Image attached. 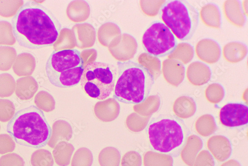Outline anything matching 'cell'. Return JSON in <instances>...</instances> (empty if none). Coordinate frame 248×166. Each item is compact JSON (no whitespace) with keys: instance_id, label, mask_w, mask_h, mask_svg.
Masks as SVG:
<instances>
[{"instance_id":"1","label":"cell","mask_w":248,"mask_h":166,"mask_svg":"<svg viewBox=\"0 0 248 166\" xmlns=\"http://www.w3.org/2000/svg\"><path fill=\"white\" fill-rule=\"evenodd\" d=\"M11 24L18 44L31 50L53 46L62 29L52 12L34 1H28L19 8Z\"/></svg>"},{"instance_id":"2","label":"cell","mask_w":248,"mask_h":166,"mask_svg":"<svg viewBox=\"0 0 248 166\" xmlns=\"http://www.w3.org/2000/svg\"><path fill=\"white\" fill-rule=\"evenodd\" d=\"M117 68L113 98L127 104L139 105L145 101L155 84L149 70L132 60L118 61Z\"/></svg>"},{"instance_id":"3","label":"cell","mask_w":248,"mask_h":166,"mask_svg":"<svg viewBox=\"0 0 248 166\" xmlns=\"http://www.w3.org/2000/svg\"><path fill=\"white\" fill-rule=\"evenodd\" d=\"M7 132L17 144L38 149L48 144L52 130L44 112L31 106L15 114L8 122Z\"/></svg>"},{"instance_id":"4","label":"cell","mask_w":248,"mask_h":166,"mask_svg":"<svg viewBox=\"0 0 248 166\" xmlns=\"http://www.w3.org/2000/svg\"><path fill=\"white\" fill-rule=\"evenodd\" d=\"M85 69L84 61L76 49L54 50L48 58L46 72L51 84L58 88L75 87Z\"/></svg>"},{"instance_id":"5","label":"cell","mask_w":248,"mask_h":166,"mask_svg":"<svg viewBox=\"0 0 248 166\" xmlns=\"http://www.w3.org/2000/svg\"><path fill=\"white\" fill-rule=\"evenodd\" d=\"M160 16L163 23L181 41L190 39L199 23L200 14L197 8L182 0L165 2L161 8Z\"/></svg>"},{"instance_id":"6","label":"cell","mask_w":248,"mask_h":166,"mask_svg":"<svg viewBox=\"0 0 248 166\" xmlns=\"http://www.w3.org/2000/svg\"><path fill=\"white\" fill-rule=\"evenodd\" d=\"M148 124L150 143L156 151L170 153L181 147L187 141L188 130L175 117H158Z\"/></svg>"},{"instance_id":"7","label":"cell","mask_w":248,"mask_h":166,"mask_svg":"<svg viewBox=\"0 0 248 166\" xmlns=\"http://www.w3.org/2000/svg\"><path fill=\"white\" fill-rule=\"evenodd\" d=\"M117 75L116 69L111 65L105 62H91L85 66L80 85L90 97L104 100L114 92Z\"/></svg>"},{"instance_id":"8","label":"cell","mask_w":248,"mask_h":166,"mask_svg":"<svg viewBox=\"0 0 248 166\" xmlns=\"http://www.w3.org/2000/svg\"><path fill=\"white\" fill-rule=\"evenodd\" d=\"M143 47L148 54L163 57L169 56L178 45L177 38L163 22H153L142 38Z\"/></svg>"},{"instance_id":"9","label":"cell","mask_w":248,"mask_h":166,"mask_svg":"<svg viewBox=\"0 0 248 166\" xmlns=\"http://www.w3.org/2000/svg\"><path fill=\"white\" fill-rule=\"evenodd\" d=\"M219 120L222 125L229 128L246 125L248 122V107L241 103H229L219 112Z\"/></svg>"},{"instance_id":"10","label":"cell","mask_w":248,"mask_h":166,"mask_svg":"<svg viewBox=\"0 0 248 166\" xmlns=\"http://www.w3.org/2000/svg\"><path fill=\"white\" fill-rule=\"evenodd\" d=\"M198 57L206 64H214L220 59L221 50L215 40L205 38L199 41L195 48Z\"/></svg>"},{"instance_id":"11","label":"cell","mask_w":248,"mask_h":166,"mask_svg":"<svg viewBox=\"0 0 248 166\" xmlns=\"http://www.w3.org/2000/svg\"><path fill=\"white\" fill-rule=\"evenodd\" d=\"M161 70L165 80L173 86L178 87L184 79L185 67L177 60L169 58L165 60Z\"/></svg>"},{"instance_id":"12","label":"cell","mask_w":248,"mask_h":166,"mask_svg":"<svg viewBox=\"0 0 248 166\" xmlns=\"http://www.w3.org/2000/svg\"><path fill=\"white\" fill-rule=\"evenodd\" d=\"M207 147L214 157L219 162L228 159L232 153V147L230 140L222 135H215L210 137Z\"/></svg>"},{"instance_id":"13","label":"cell","mask_w":248,"mask_h":166,"mask_svg":"<svg viewBox=\"0 0 248 166\" xmlns=\"http://www.w3.org/2000/svg\"><path fill=\"white\" fill-rule=\"evenodd\" d=\"M186 75L192 84L201 86L206 84L210 81L212 71L208 66L202 62L196 61L188 66Z\"/></svg>"},{"instance_id":"14","label":"cell","mask_w":248,"mask_h":166,"mask_svg":"<svg viewBox=\"0 0 248 166\" xmlns=\"http://www.w3.org/2000/svg\"><path fill=\"white\" fill-rule=\"evenodd\" d=\"M203 145L202 140L198 136L191 135L188 136L181 152V157L183 161L189 166H193L195 159Z\"/></svg>"},{"instance_id":"15","label":"cell","mask_w":248,"mask_h":166,"mask_svg":"<svg viewBox=\"0 0 248 166\" xmlns=\"http://www.w3.org/2000/svg\"><path fill=\"white\" fill-rule=\"evenodd\" d=\"M225 16L227 20L237 27H242L246 22L245 13L240 1H226L223 5Z\"/></svg>"},{"instance_id":"16","label":"cell","mask_w":248,"mask_h":166,"mask_svg":"<svg viewBox=\"0 0 248 166\" xmlns=\"http://www.w3.org/2000/svg\"><path fill=\"white\" fill-rule=\"evenodd\" d=\"M36 66L34 57L30 53L18 55L13 66L14 73L19 77L30 76L33 73Z\"/></svg>"},{"instance_id":"17","label":"cell","mask_w":248,"mask_h":166,"mask_svg":"<svg viewBox=\"0 0 248 166\" xmlns=\"http://www.w3.org/2000/svg\"><path fill=\"white\" fill-rule=\"evenodd\" d=\"M173 111L178 118H189L193 116L197 111L196 101L193 98L189 96L180 97L174 102Z\"/></svg>"},{"instance_id":"18","label":"cell","mask_w":248,"mask_h":166,"mask_svg":"<svg viewBox=\"0 0 248 166\" xmlns=\"http://www.w3.org/2000/svg\"><path fill=\"white\" fill-rule=\"evenodd\" d=\"M38 90V84L32 76H26L18 79L16 82V95L22 100L31 99Z\"/></svg>"},{"instance_id":"19","label":"cell","mask_w":248,"mask_h":166,"mask_svg":"<svg viewBox=\"0 0 248 166\" xmlns=\"http://www.w3.org/2000/svg\"><path fill=\"white\" fill-rule=\"evenodd\" d=\"M200 17L203 24L210 28L219 29L221 26V15L219 7L214 3L204 5L200 11Z\"/></svg>"},{"instance_id":"20","label":"cell","mask_w":248,"mask_h":166,"mask_svg":"<svg viewBox=\"0 0 248 166\" xmlns=\"http://www.w3.org/2000/svg\"><path fill=\"white\" fill-rule=\"evenodd\" d=\"M223 55L225 59L232 64L238 63L247 56V46L241 43L232 42L226 44L223 48Z\"/></svg>"},{"instance_id":"21","label":"cell","mask_w":248,"mask_h":166,"mask_svg":"<svg viewBox=\"0 0 248 166\" xmlns=\"http://www.w3.org/2000/svg\"><path fill=\"white\" fill-rule=\"evenodd\" d=\"M74 148L70 143L61 142L56 145L53 151V156L59 166H67L71 162Z\"/></svg>"},{"instance_id":"22","label":"cell","mask_w":248,"mask_h":166,"mask_svg":"<svg viewBox=\"0 0 248 166\" xmlns=\"http://www.w3.org/2000/svg\"><path fill=\"white\" fill-rule=\"evenodd\" d=\"M195 129L200 135L208 137L217 130V125L214 117L210 114L200 116L195 123Z\"/></svg>"},{"instance_id":"23","label":"cell","mask_w":248,"mask_h":166,"mask_svg":"<svg viewBox=\"0 0 248 166\" xmlns=\"http://www.w3.org/2000/svg\"><path fill=\"white\" fill-rule=\"evenodd\" d=\"M144 166H173V159L171 155L147 152L143 156Z\"/></svg>"},{"instance_id":"24","label":"cell","mask_w":248,"mask_h":166,"mask_svg":"<svg viewBox=\"0 0 248 166\" xmlns=\"http://www.w3.org/2000/svg\"><path fill=\"white\" fill-rule=\"evenodd\" d=\"M194 48L188 43H181L177 45L174 51L169 56V59L177 60L183 65H187L194 56Z\"/></svg>"},{"instance_id":"25","label":"cell","mask_w":248,"mask_h":166,"mask_svg":"<svg viewBox=\"0 0 248 166\" xmlns=\"http://www.w3.org/2000/svg\"><path fill=\"white\" fill-rule=\"evenodd\" d=\"M98 162L100 166H119L121 162L120 153L115 148H106L100 152Z\"/></svg>"},{"instance_id":"26","label":"cell","mask_w":248,"mask_h":166,"mask_svg":"<svg viewBox=\"0 0 248 166\" xmlns=\"http://www.w3.org/2000/svg\"><path fill=\"white\" fill-rule=\"evenodd\" d=\"M17 57L16 50L9 46H0V71L9 70Z\"/></svg>"},{"instance_id":"27","label":"cell","mask_w":248,"mask_h":166,"mask_svg":"<svg viewBox=\"0 0 248 166\" xmlns=\"http://www.w3.org/2000/svg\"><path fill=\"white\" fill-rule=\"evenodd\" d=\"M54 160L53 155L48 150L40 149L31 155V166H53Z\"/></svg>"},{"instance_id":"28","label":"cell","mask_w":248,"mask_h":166,"mask_svg":"<svg viewBox=\"0 0 248 166\" xmlns=\"http://www.w3.org/2000/svg\"><path fill=\"white\" fill-rule=\"evenodd\" d=\"M16 87V81L11 74H0V97L8 98L11 96L14 93Z\"/></svg>"},{"instance_id":"29","label":"cell","mask_w":248,"mask_h":166,"mask_svg":"<svg viewBox=\"0 0 248 166\" xmlns=\"http://www.w3.org/2000/svg\"><path fill=\"white\" fill-rule=\"evenodd\" d=\"M93 162L92 152L86 148H81L74 154L71 166H92Z\"/></svg>"},{"instance_id":"30","label":"cell","mask_w":248,"mask_h":166,"mask_svg":"<svg viewBox=\"0 0 248 166\" xmlns=\"http://www.w3.org/2000/svg\"><path fill=\"white\" fill-rule=\"evenodd\" d=\"M16 42L12 24L5 20L0 21V45L13 46Z\"/></svg>"},{"instance_id":"31","label":"cell","mask_w":248,"mask_h":166,"mask_svg":"<svg viewBox=\"0 0 248 166\" xmlns=\"http://www.w3.org/2000/svg\"><path fill=\"white\" fill-rule=\"evenodd\" d=\"M205 96L209 102L217 103L223 99L225 90L220 84L218 83H213L205 90Z\"/></svg>"},{"instance_id":"32","label":"cell","mask_w":248,"mask_h":166,"mask_svg":"<svg viewBox=\"0 0 248 166\" xmlns=\"http://www.w3.org/2000/svg\"><path fill=\"white\" fill-rule=\"evenodd\" d=\"M23 5V1H0V15L5 17H12Z\"/></svg>"},{"instance_id":"33","label":"cell","mask_w":248,"mask_h":166,"mask_svg":"<svg viewBox=\"0 0 248 166\" xmlns=\"http://www.w3.org/2000/svg\"><path fill=\"white\" fill-rule=\"evenodd\" d=\"M143 107L140 110V114L143 116H148L156 113L159 109L161 105V100L157 95L148 97L147 99L141 103Z\"/></svg>"},{"instance_id":"34","label":"cell","mask_w":248,"mask_h":166,"mask_svg":"<svg viewBox=\"0 0 248 166\" xmlns=\"http://www.w3.org/2000/svg\"><path fill=\"white\" fill-rule=\"evenodd\" d=\"M14 103L7 99H0V121H10L15 114Z\"/></svg>"},{"instance_id":"35","label":"cell","mask_w":248,"mask_h":166,"mask_svg":"<svg viewBox=\"0 0 248 166\" xmlns=\"http://www.w3.org/2000/svg\"><path fill=\"white\" fill-rule=\"evenodd\" d=\"M34 102L36 107L41 111L49 112L52 110V98L46 92H39L35 97Z\"/></svg>"},{"instance_id":"36","label":"cell","mask_w":248,"mask_h":166,"mask_svg":"<svg viewBox=\"0 0 248 166\" xmlns=\"http://www.w3.org/2000/svg\"><path fill=\"white\" fill-rule=\"evenodd\" d=\"M0 166H25V162L18 154L10 153L0 157Z\"/></svg>"},{"instance_id":"37","label":"cell","mask_w":248,"mask_h":166,"mask_svg":"<svg viewBox=\"0 0 248 166\" xmlns=\"http://www.w3.org/2000/svg\"><path fill=\"white\" fill-rule=\"evenodd\" d=\"M15 142L10 135L0 134V154L12 153L15 150Z\"/></svg>"},{"instance_id":"38","label":"cell","mask_w":248,"mask_h":166,"mask_svg":"<svg viewBox=\"0 0 248 166\" xmlns=\"http://www.w3.org/2000/svg\"><path fill=\"white\" fill-rule=\"evenodd\" d=\"M121 166H141L140 155L135 151H131L124 155L121 160Z\"/></svg>"},{"instance_id":"39","label":"cell","mask_w":248,"mask_h":166,"mask_svg":"<svg viewBox=\"0 0 248 166\" xmlns=\"http://www.w3.org/2000/svg\"><path fill=\"white\" fill-rule=\"evenodd\" d=\"M193 166H215V162L212 155L204 150L198 154Z\"/></svg>"},{"instance_id":"40","label":"cell","mask_w":248,"mask_h":166,"mask_svg":"<svg viewBox=\"0 0 248 166\" xmlns=\"http://www.w3.org/2000/svg\"><path fill=\"white\" fill-rule=\"evenodd\" d=\"M135 120L129 122V127L133 132H139L145 129L149 123V119L139 116L135 118Z\"/></svg>"},{"instance_id":"41","label":"cell","mask_w":248,"mask_h":166,"mask_svg":"<svg viewBox=\"0 0 248 166\" xmlns=\"http://www.w3.org/2000/svg\"><path fill=\"white\" fill-rule=\"evenodd\" d=\"M220 166H241V165L238 161L232 159L226 161Z\"/></svg>"},{"instance_id":"42","label":"cell","mask_w":248,"mask_h":166,"mask_svg":"<svg viewBox=\"0 0 248 166\" xmlns=\"http://www.w3.org/2000/svg\"><path fill=\"white\" fill-rule=\"evenodd\" d=\"M0 129H1V126H0Z\"/></svg>"}]
</instances>
